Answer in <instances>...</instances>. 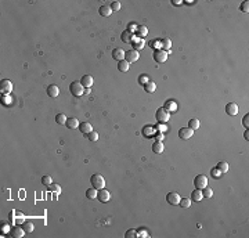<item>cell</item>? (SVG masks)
<instances>
[{
    "label": "cell",
    "mask_w": 249,
    "mask_h": 238,
    "mask_svg": "<svg viewBox=\"0 0 249 238\" xmlns=\"http://www.w3.org/2000/svg\"><path fill=\"white\" fill-rule=\"evenodd\" d=\"M69 91H71V94L73 97H80V96H83V93H85V87L82 86L80 81H75L69 85Z\"/></svg>",
    "instance_id": "1"
},
{
    "label": "cell",
    "mask_w": 249,
    "mask_h": 238,
    "mask_svg": "<svg viewBox=\"0 0 249 238\" xmlns=\"http://www.w3.org/2000/svg\"><path fill=\"white\" fill-rule=\"evenodd\" d=\"M90 183H91V187H94L96 190H101V188L105 187V180L102 177L101 174H93L91 177H90Z\"/></svg>",
    "instance_id": "2"
},
{
    "label": "cell",
    "mask_w": 249,
    "mask_h": 238,
    "mask_svg": "<svg viewBox=\"0 0 249 238\" xmlns=\"http://www.w3.org/2000/svg\"><path fill=\"white\" fill-rule=\"evenodd\" d=\"M155 116H156V120H158L159 123H166L170 119V112L168 110H165V108H159V110L156 111Z\"/></svg>",
    "instance_id": "3"
},
{
    "label": "cell",
    "mask_w": 249,
    "mask_h": 238,
    "mask_svg": "<svg viewBox=\"0 0 249 238\" xmlns=\"http://www.w3.org/2000/svg\"><path fill=\"white\" fill-rule=\"evenodd\" d=\"M169 53H170V51H169ZM169 53H168V51H165V50L158 49V50H154L152 57H154V60H155V62L162 64V62H165V61L168 60V54H169Z\"/></svg>",
    "instance_id": "4"
},
{
    "label": "cell",
    "mask_w": 249,
    "mask_h": 238,
    "mask_svg": "<svg viewBox=\"0 0 249 238\" xmlns=\"http://www.w3.org/2000/svg\"><path fill=\"white\" fill-rule=\"evenodd\" d=\"M194 186H195V188H198V190L205 188L208 186V177H206V176H203V174H198V176H195Z\"/></svg>",
    "instance_id": "5"
},
{
    "label": "cell",
    "mask_w": 249,
    "mask_h": 238,
    "mask_svg": "<svg viewBox=\"0 0 249 238\" xmlns=\"http://www.w3.org/2000/svg\"><path fill=\"white\" fill-rule=\"evenodd\" d=\"M140 58V53L137 50H129L125 53V60H126L127 62L130 64V62H134Z\"/></svg>",
    "instance_id": "6"
},
{
    "label": "cell",
    "mask_w": 249,
    "mask_h": 238,
    "mask_svg": "<svg viewBox=\"0 0 249 238\" xmlns=\"http://www.w3.org/2000/svg\"><path fill=\"white\" fill-rule=\"evenodd\" d=\"M180 195H179L177 192H169L168 195H166V201H168V204L173 205V206H176V205L180 204Z\"/></svg>",
    "instance_id": "7"
},
{
    "label": "cell",
    "mask_w": 249,
    "mask_h": 238,
    "mask_svg": "<svg viewBox=\"0 0 249 238\" xmlns=\"http://www.w3.org/2000/svg\"><path fill=\"white\" fill-rule=\"evenodd\" d=\"M97 198L100 202H108L111 198V194L108 190H105V188H101V190H98L97 191Z\"/></svg>",
    "instance_id": "8"
},
{
    "label": "cell",
    "mask_w": 249,
    "mask_h": 238,
    "mask_svg": "<svg viewBox=\"0 0 249 238\" xmlns=\"http://www.w3.org/2000/svg\"><path fill=\"white\" fill-rule=\"evenodd\" d=\"M192 134H194V130L190 129V128H181L180 129V132H179V137L183 139V140H188V139H191Z\"/></svg>",
    "instance_id": "9"
},
{
    "label": "cell",
    "mask_w": 249,
    "mask_h": 238,
    "mask_svg": "<svg viewBox=\"0 0 249 238\" xmlns=\"http://www.w3.org/2000/svg\"><path fill=\"white\" fill-rule=\"evenodd\" d=\"M0 86H1V93H4V94H10L11 90H13V83L9 79H3V81L0 82Z\"/></svg>",
    "instance_id": "10"
},
{
    "label": "cell",
    "mask_w": 249,
    "mask_h": 238,
    "mask_svg": "<svg viewBox=\"0 0 249 238\" xmlns=\"http://www.w3.org/2000/svg\"><path fill=\"white\" fill-rule=\"evenodd\" d=\"M25 230L22 229V227H13V229L10 230V235L14 238H22L25 235Z\"/></svg>",
    "instance_id": "11"
},
{
    "label": "cell",
    "mask_w": 249,
    "mask_h": 238,
    "mask_svg": "<svg viewBox=\"0 0 249 238\" xmlns=\"http://www.w3.org/2000/svg\"><path fill=\"white\" fill-rule=\"evenodd\" d=\"M226 112L230 116H235L238 114V105H237L235 102H228L227 105H226Z\"/></svg>",
    "instance_id": "12"
},
{
    "label": "cell",
    "mask_w": 249,
    "mask_h": 238,
    "mask_svg": "<svg viewBox=\"0 0 249 238\" xmlns=\"http://www.w3.org/2000/svg\"><path fill=\"white\" fill-rule=\"evenodd\" d=\"M80 83H82V86L83 87H86V89H89V87H91L94 83L93 78H91V75H83L82 76V79H80Z\"/></svg>",
    "instance_id": "13"
},
{
    "label": "cell",
    "mask_w": 249,
    "mask_h": 238,
    "mask_svg": "<svg viewBox=\"0 0 249 238\" xmlns=\"http://www.w3.org/2000/svg\"><path fill=\"white\" fill-rule=\"evenodd\" d=\"M47 94H49V97H51V98L58 97V94H60L58 86H57V85H50L49 87H47Z\"/></svg>",
    "instance_id": "14"
},
{
    "label": "cell",
    "mask_w": 249,
    "mask_h": 238,
    "mask_svg": "<svg viewBox=\"0 0 249 238\" xmlns=\"http://www.w3.org/2000/svg\"><path fill=\"white\" fill-rule=\"evenodd\" d=\"M125 53L126 51L122 50V49H114L112 50V57L116 61H122V60H125Z\"/></svg>",
    "instance_id": "15"
},
{
    "label": "cell",
    "mask_w": 249,
    "mask_h": 238,
    "mask_svg": "<svg viewBox=\"0 0 249 238\" xmlns=\"http://www.w3.org/2000/svg\"><path fill=\"white\" fill-rule=\"evenodd\" d=\"M79 120L76 118H68L67 119V123H65V126H67L68 129H71V130H73V129H78L79 128Z\"/></svg>",
    "instance_id": "16"
},
{
    "label": "cell",
    "mask_w": 249,
    "mask_h": 238,
    "mask_svg": "<svg viewBox=\"0 0 249 238\" xmlns=\"http://www.w3.org/2000/svg\"><path fill=\"white\" fill-rule=\"evenodd\" d=\"M79 129L83 134H89L90 132H93V126H91L89 122H82V123L79 125Z\"/></svg>",
    "instance_id": "17"
},
{
    "label": "cell",
    "mask_w": 249,
    "mask_h": 238,
    "mask_svg": "<svg viewBox=\"0 0 249 238\" xmlns=\"http://www.w3.org/2000/svg\"><path fill=\"white\" fill-rule=\"evenodd\" d=\"M131 43H133V50H141L144 46H145V42H144L143 39H139V38H133V40H131Z\"/></svg>",
    "instance_id": "18"
},
{
    "label": "cell",
    "mask_w": 249,
    "mask_h": 238,
    "mask_svg": "<svg viewBox=\"0 0 249 238\" xmlns=\"http://www.w3.org/2000/svg\"><path fill=\"white\" fill-rule=\"evenodd\" d=\"M203 198L202 195V190H198V188H195L194 191L191 192V201H194V202H199V201Z\"/></svg>",
    "instance_id": "19"
},
{
    "label": "cell",
    "mask_w": 249,
    "mask_h": 238,
    "mask_svg": "<svg viewBox=\"0 0 249 238\" xmlns=\"http://www.w3.org/2000/svg\"><path fill=\"white\" fill-rule=\"evenodd\" d=\"M163 143L162 141H155L154 144H152V152L155 154H162L163 152Z\"/></svg>",
    "instance_id": "20"
},
{
    "label": "cell",
    "mask_w": 249,
    "mask_h": 238,
    "mask_svg": "<svg viewBox=\"0 0 249 238\" xmlns=\"http://www.w3.org/2000/svg\"><path fill=\"white\" fill-rule=\"evenodd\" d=\"M98 13H100V15H102V17H110L111 14H112V10H111L110 6L104 4V6H101V7H100Z\"/></svg>",
    "instance_id": "21"
},
{
    "label": "cell",
    "mask_w": 249,
    "mask_h": 238,
    "mask_svg": "<svg viewBox=\"0 0 249 238\" xmlns=\"http://www.w3.org/2000/svg\"><path fill=\"white\" fill-rule=\"evenodd\" d=\"M121 39H122V42L125 43H131V40H133V33H130L129 30H123L122 35H121Z\"/></svg>",
    "instance_id": "22"
},
{
    "label": "cell",
    "mask_w": 249,
    "mask_h": 238,
    "mask_svg": "<svg viewBox=\"0 0 249 238\" xmlns=\"http://www.w3.org/2000/svg\"><path fill=\"white\" fill-rule=\"evenodd\" d=\"M129 68H130V64L127 62L126 60H122V61H119L118 62V69L121 71V72H127Z\"/></svg>",
    "instance_id": "23"
},
{
    "label": "cell",
    "mask_w": 249,
    "mask_h": 238,
    "mask_svg": "<svg viewBox=\"0 0 249 238\" xmlns=\"http://www.w3.org/2000/svg\"><path fill=\"white\" fill-rule=\"evenodd\" d=\"M160 46L163 47L165 51H170V47H172V40L169 38H165L160 40Z\"/></svg>",
    "instance_id": "24"
},
{
    "label": "cell",
    "mask_w": 249,
    "mask_h": 238,
    "mask_svg": "<svg viewBox=\"0 0 249 238\" xmlns=\"http://www.w3.org/2000/svg\"><path fill=\"white\" fill-rule=\"evenodd\" d=\"M163 108H165V110H168V111H176V110H177V105H176V102H174V101L168 100V101L165 102Z\"/></svg>",
    "instance_id": "25"
},
{
    "label": "cell",
    "mask_w": 249,
    "mask_h": 238,
    "mask_svg": "<svg viewBox=\"0 0 249 238\" xmlns=\"http://www.w3.org/2000/svg\"><path fill=\"white\" fill-rule=\"evenodd\" d=\"M97 191L98 190H96L94 187H90L87 191H86V197L89 198V200H94V198H97Z\"/></svg>",
    "instance_id": "26"
},
{
    "label": "cell",
    "mask_w": 249,
    "mask_h": 238,
    "mask_svg": "<svg viewBox=\"0 0 249 238\" xmlns=\"http://www.w3.org/2000/svg\"><path fill=\"white\" fill-rule=\"evenodd\" d=\"M217 169L221 172V173H226V172H228V163L226 161H221L217 163V166H216Z\"/></svg>",
    "instance_id": "27"
},
{
    "label": "cell",
    "mask_w": 249,
    "mask_h": 238,
    "mask_svg": "<svg viewBox=\"0 0 249 238\" xmlns=\"http://www.w3.org/2000/svg\"><path fill=\"white\" fill-rule=\"evenodd\" d=\"M156 89V85L154 82H148L147 85H144V90L147 91V93H154Z\"/></svg>",
    "instance_id": "28"
},
{
    "label": "cell",
    "mask_w": 249,
    "mask_h": 238,
    "mask_svg": "<svg viewBox=\"0 0 249 238\" xmlns=\"http://www.w3.org/2000/svg\"><path fill=\"white\" fill-rule=\"evenodd\" d=\"M188 128L192 129V130H197V129L199 128V120L197 118L190 119V122H188Z\"/></svg>",
    "instance_id": "29"
},
{
    "label": "cell",
    "mask_w": 249,
    "mask_h": 238,
    "mask_svg": "<svg viewBox=\"0 0 249 238\" xmlns=\"http://www.w3.org/2000/svg\"><path fill=\"white\" fill-rule=\"evenodd\" d=\"M22 229L25 230L26 233H32L35 229L33 223H30V221H25V223H22Z\"/></svg>",
    "instance_id": "30"
},
{
    "label": "cell",
    "mask_w": 249,
    "mask_h": 238,
    "mask_svg": "<svg viewBox=\"0 0 249 238\" xmlns=\"http://www.w3.org/2000/svg\"><path fill=\"white\" fill-rule=\"evenodd\" d=\"M202 195H203V198H212V197H213V190L206 186L205 188H202Z\"/></svg>",
    "instance_id": "31"
},
{
    "label": "cell",
    "mask_w": 249,
    "mask_h": 238,
    "mask_svg": "<svg viewBox=\"0 0 249 238\" xmlns=\"http://www.w3.org/2000/svg\"><path fill=\"white\" fill-rule=\"evenodd\" d=\"M67 119L68 118L64 114H58L57 116H55V122H57L58 125H65L67 123Z\"/></svg>",
    "instance_id": "32"
},
{
    "label": "cell",
    "mask_w": 249,
    "mask_h": 238,
    "mask_svg": "<svg viewBox=\"0 0 249 238\" xmlns=\"http://www.w3.org/2000/svg\"><path fill=\"white\" fill-rule=\"evenodd\" d=\"M137 33H139V36H147V33H148V28L147 26H144V25H140V26H137Z\"/></svg>",
    "instance_id": "33"
},
{
    "label": "cell",
    "mask_w": 249,
    "mask_h": 238,
    "mask_svg": "<svg viewBox=\"0 0 249 238\" xmlns=\"http://www.w3.org/2000/svg\"><path fill=\"white\" fill-rule=\"evenodd\" d=\"M180 206H181V208H190L191 206V200L190 198H181V200H180Z\"/></svg>",
    "instance_id": "34"
},
{
    "label": "cell",
    "mask_w": 249,
    "mask_h": 238,
    "mask_svg": "<svg viewBox=\"0 0 249 238\" xmlns=\"http://www.w3.org/2000/svg\"><path fill=\"white\" fill-rule=\"evenodd\" d=\"M42 184L43 186H46V187H49L50 184H53V180H51V177L49 176V174H44L42 177Z\"/></svg>",
    "instance_id": "35"
},
{
    "label": "cell",
    "mask_w": 249,
    "mask_h": 238,
    "mask_svg": "<svg viewBox=\"0 0 249 238\" xmlns=\"http://www.w3.org/2000/svg\"><path fill=\"white\" fill-rule=\"evenodd\" d=\"M125 237L126 238H136V237H139V235H137V231H136L134 229H130V230H127L126 231Z\"/></svg>",
    "instance_id": "36"
},
{
    "label": "cell",
    "mask_w": 249,
    "mask_h": 238,
    "mask_svg": "<svg viewBox=\"0 0 249 238\" xmlns=\"http://www.w3.org/2000/svg\"><path fill=\"white\" fill-rule=\"evenodd\" d=\"M148 82H150V79H148V75L143 73V75H140V76H139V83H140V85H147Z\"/></svg>",
    "instance_id": "37"
},
{
    "label": "cell",
    "mask_w": 249,
    "mask_h": 238,
    "mask_svg": "<svg viewBox=\"0 0 249 238\" xmlns=\"http://www.w3.org/2000/svg\"><path fill=\"white\" fill-rule=\"evenodd\" d=\"M240 10L242 11V13H248V11H249V1H248V0L242 1V4H241Z\"/></svg>",
    "instance_id": "38"
},
{
    "label": "cell",
    "mask_w": 249,
    "mask_h": 238,
    "mask_svg": "<svg viewBox=\"0 0 249 238\" xmlns=\"http://www.w3.org/2000/svg\"><path fill=\"white\" fill-rule=\"evenodd\" d=\"M87 139H89L90 141H97L98 140V133L97 132H90L89 134H87Z\"/></svg>",
    "instance_id": "39"
},
{
    "label": "cell",
    "mask_w": 249,
    "mask_h": 238,
    "mask_svg": "<svg viewBox=\"0 0 249 238\" xmlns=\"http://www.w3.org/2000/svg\"><path fill=\"white\" fill-rule=\"evenodd\" d=\"M211 174H212V177H215V178H219L220 176H221V172H220L219 169H217V168H213V169L211 170Z\"/></svg>",
    "instance_id": "40"
},
{
    "label": "cell",
    "mask_w": 249,
    "mask_h": 238,
    "mask_svg": "<svg viewBox=\"0 0 249 238\" xmlns=\"http://www.w3.org/2000/svg\"><path fill=\"white\" fill-rule=\"evenodd\" d=\"M110 7L112 11H119V10H121V3H119V1H112Z\"/></svg>",
    "instance_id": "41"
},
{
    "label": "cell",
    "mask_w": 249,
    "mask_h": 238,
    "mask_svg": "<svg viewBox=\"0 0 249 238\" xmlns=\"http://www.w3.org/2000/svg\"><path fill=\"white\" fill-rule=\"evenodd\" d=\"M242 125H244V128L248 130V128H249V114H246L244 118H242Z\"/></svg>",
    "instance_id": "42"
},
{
    "label": "cell",
    "mask_w": 249,
    "mask_h": 238,
    "mask_svg": "<svg viewBox=\"0 0 249 238\" xmlns=\"http://www.w3.org/2000/svg\"><path fill=\"white\" fill-rule=\"evenodd\" d=\"M152 132H154V128H152V126H145L143 133H144V136H151Z\"/></svg>",
    "instance_id": "43"
},
{
    "label": "cell",
    "mask_w": 249,
    "mask_h": 238,
    "mask_svg": "<svg viewBox=\"0 0 249 238\" xmlns=\"http://www.w3.org/2000/svg\"><path fill=\"white\" fill-rule=\"evenodd\" d=\"M15 223H18V224H22V223H25V219H24V215H22V213H17V219H15Z\"/></svg>",
    "instance_id": "44"
},
{
    "label": "cell",
    "mask_w": 249,
    "mask_h": 238,
    "mask_svg": "<svg viewBox=\"0 0 249 238\" xmlns=\"http://www.w3.org/2000/svg\"><path fill=\"white\" fill-rule=\"evenodd\" d=\"M150 46H151V47H154L155 50H158V49L160 47V40H152V42L150 43Z\"/></svg>",
    "instance_id": "45"
},
{
    "label": "cell",
    "mask_w": 249,
    "mask_h": 238,
    "mask_svg": "<svg viewBox=\"0 0 249 238\" xmlns=\"http://www.w3.org/2000/svg\"><path fill=\"white\" fill-rule=\"evenodd\" d=\"M15 215H17V212H15V210H10L9 219H10V221H11V223H14V221H15Z\"/></svg>",
    "instance_id": "46"
},
{
    "label": "cell",
    "mask_w": 249,
    "mask_h": 238,
    "mask_svg": "<svg viewBox=\"0 0 249 238\" xmlns=\"http://www.w3.org/2000/svg\"><path fill=\"white\" fill-rule=\"evenodd\" d=\"M127 30L130 32V33H133V32H137V25L136 24H129V26H127Z\"/></svg>",
    "instance_id": "47"
},
{
    "label": "cell",
    "mask_w": 249,
    "mask_h": 238,
    "mask_svg": "<svg viewBox=\"0 0 249 238\" xmlns=\"http://www.w3.org/2000/svg\"><path fill=\"white\" fill-rule=\"evenodd\" d=\"M49 188H50L51 191H57V192H60L58 184H50V186H49Z\"/></svg>",
    "instance_id": "48"
},
{
    "label": "cell",
    "mask_w": 249,
    "mask_h": 238,
    "mask_svg": "<svg viewBox=\"0 0 249 238\" xmlns=\"http://www.w3.org/2000/svg\"><path fill=\"white\" fill-rule=\"evenodd\" d=\"M10 230H11V229H10L9 224H6V223H4V224H1V231H3V233H9Z\"/></svg>",
    "instance_id": "49"
},
{
    "label": "cell",
    "mask_w": 249,
    "mask_h": 238,
    "mask_svg": "<svg viewBox=\"0 0 249 238\" xmlns=\"http://www.w3.org/2000/svg\"><path fill=\"white\" fill-rule=\"evenodd\" d=\"M156 128L159 129L160 133H165V132H166V126H165L163 123H158V126H156Z\"/></svg>",
    "instance_id": "50"
},
{
    "label": "cell",
    "mask_w": 249,
    "mask_h": 238,
    "mask_svg": "<svg viewBox=\"0 0 249 238\" xmlns=\"http://www.w3.org/2000/svg\"><path fill=\"white\" fill-rule=\"evenodd\" d=\"M137 235L139 237H148V233L145 230H140V231H137Z\"/></svg>",
    "instance_id": "51"
},
{
    "label": "cell",
    "mask_w": 249,
    "mask_h": 238,
    "mask_svg": "<svg viewBox=\"0 0 249 238\" xmlns=\"http://www.w3.org/2000/svg\"><path fill=\"white\" fill-rule=\"evenodd\" d=\"M181 0H172V4L173 6H181Z\"/></svg>",
    "instance_id": "52"
},
{
    "label": "cell",
    "mask_w": 249,
    "mask_h": 238,
    "mask_svg": "<svg viewBox=\"0 0 249 238\" xmlns=\"http://www.w3.org/2000/svg\"><path fill=\"white\" fill-rule=\"evenodd\" d=\"M162 140H163V134H162V133L156 134V141H162Z\"/></svg>",
    "instance_id": "53"
},
{
    "label": "cell",
    "mask_w": 249,
    "mask_h": 238,
    "mask_svg": "<svg viewBox=\"0 0 249 238\" xmlns=\"http://www.w3.org/2000/svg\"><path fill=\"white\" fill-rule=\"evenodd\" d=\"M244 137H245V139H246V140H248V139H249V133H248V130H246V132L244 133Z\"/></svg>",
    "instance_id": "54"
}]
</instances>
